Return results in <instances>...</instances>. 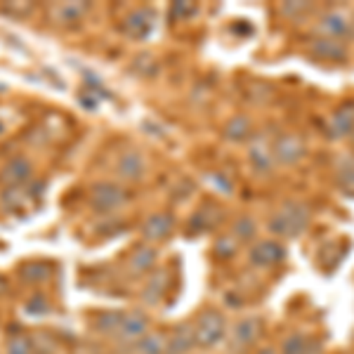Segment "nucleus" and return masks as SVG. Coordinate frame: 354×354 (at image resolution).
Segmentation results:
<instances>
[{
  "label": "nucleus",
  "instance_id": "nucleus-16",
  "mask_svg": "<svg viewBox=\"0 0 354 354\" xmlns=\"http://www.w3.org/2000/svg\"><path fill=\"white\" fill-rule=\"evenodd\" d=\"M19 277L24 283L41 286V283H45L53 277V267H50L48 262H26V265L19 267Z\"/></svg>",
  "mask_w": 354,
  "mask_h": 354
},
{
  "label": "nucleus",
  "instance_id": "nucleus-23",
  "mask_svg": "<svg viewBox=\"0 0 354 354\" xmlns=\"http://www.w3.org/2000/svg\"><path fill=\"white\" fill-rule=\"evenodd\" d=\"M24 312L31 314V317H45V314L50 312V300L45 298L43 293H33L31 298L26 300Z\"/></svg>",
  "mask_w": 354,
  "mask_h": 354
},
{
  "label": "nucleus",
  "instance_id": "nucleus-6",
  "mask_svg": "<svg viewBox=\"0 0 354 354\" xmlns=\"http://www.w3.org/2000/svg\"><path fill=\"white\" fill-rule=\"evenodd\" d=\"M31 177H33V165L26 156H12L3 165V173H0V180L8 187H24Z\"/></svg>",
  "mask_w": 354,
  "mask_h": 354
},
{
  "label": "nucleus",
  "instance_id": "nucleus-25",
  "mask_svg": "<svg viewBox=\"0 0 354 354\" xmlns=\"http://www.w3.org/2000/svg\"><path fill=\"white\" fill-rule=\"evenodd\" d=\"M234 234H236L241 241H248V239L255 236V222L250 218H239L234 222Z\"/></svg>",
  "mask_w": 354,
  "mask_h": 354
},
{
  "label": "nucleus",
  "instance_id": "nucleus-11",
  "mask_svg": "<svg viewBox=\"0 0 354 354\" xmlns=\"http://www.w3.org/2000/svg\"><path fill=\"white\" fill-rule=\"evenodd\" d=\"M248 258L255 267H274L286 258V250H283V245L277 241H262L255 245V248H250Z\"/></svg>",
  "mask_w": 354,
  "mask_h": 354
},
{
  "label": "nucleus",
  "instance_id": "nucleus-29",
  "mask_svg": "<svg viewBox=\"0 0 354 354\" xmlns=\"http://www.w3.org/2000/svg\"><path fill=\"white\" fill-rule=\"evenodd\" d=\"M194 12V8H189L187 3H175L173 10H170V15L173 17H189Z\"/></svg>",
  "mask_w": 354,
  "mask_h": 354
},
{
  "label": "nucleus",
  "instance_id": "nucleus-9",
  "mask_svg": "<svg viewBox=\"0 0 354 354\" xmlns=\"http://www.w3.org/2000/svg\"><path fill=\"white\" fill-rule=\"evenodd\" d=\"M145 170H147L145 156H142L140 151H135V149L123 151L121 156H118V161H116V175L121 177V180L135 182V180H140V177L145 175Z\"/></svg>",
  "mask_w": 354,
  "mask_h": 354
},
{
  "label": "nucleus",
  "instance_id": "nucleus-8",
  "mask_svg": "<svg viewBox=\"0 0 354 354\" xmlns=\"http://www.w3.org/2000/svg\"><path fill=\"white\" fill-rule=\"evenodd\" d=\"M168 286H170V277L165 270H156L149 274V279H147L145 288H142V302L149 307H156L158 302L165 298V293H168Z\"/></svg>",
  "mask_w": 354,
  "mask_h": 354
},
{
  "label": "nucleus",
  "instance_id": "nucleus-27",
  "mask_svg": "<svg viewBox=\"0 0 354 354\" xmlns=\"http://www.w3.org/2000/svg\"><path fill=\"white\" fill-rule=\"evenodd\" d=\"M215 253H218L220 258H232V255L236 253L234 241H232V239H220V241L215 243Z\"/></svg>",
  "mask_w": 354,
  "mask_h": 354
},
{
  "label": "nucleus",
  "instance_id": "nucleus-7",
  "mask_svg": "<svg viewBox=\"0 0 354 354\" xmlns=\"http://www.w3.org/2000/svg\"><path fill=\"white\" fill-rule=\"evenodd\" d=\"M173 227H175V220L170 218L168 213H153L145 220V225H142V236L147 239V243H158L170 236Z\"/></svg>",
  "mask_w": 354,
  "mask_h": 354
},
{
  "label": "nucleus",
  "instance_id": "nucleus-13",
  "mask_svg": "<svg viewBox=\"0 0 354 354\" xmlns=\"http://www.w3.org/2000/svg\"><path fill=\"white\" fill-rule=\"evenodd\" d=\"M153 31V12L147 8L133 10L125 19V33L135 41H145L147 36Z\"/></svg>",
  "mask_w": 354,
  "mask_h": 354
},
{
  "label": "nucleus",
  "instance_id": "nucleus-15",
  "mask_svg": "<svg viewBox=\"0 0 354 354\" xmlns=\"http://www.w3.org/2000/svg\"><path fill=\"white\" fill-rule=\"evenodd\" d=\"M130 350H135V354H165V335L161 330H147L130 345Z\"/></svg>",
  "mask_w": 354,
  "mask_h": 354
},
{
  "label": "nucleus",
  "instance_id": "nucleus-26",
  "mask_svg": "<svg viewBox=\"0 0 354 354\" xmlns=\"http://www.w3.org/2000/svg\"><path fill=\"white\" fill-rule=\"evenodd\" d=\"M85 10H88V5H62V8H57V15L66 21H76Z\"/></svg>",
  "mask_w": 354,
  "mask_h": 354
},
{
  "label": "nucleus",
  "instance_id": "nucleus-10",
  "mask_svg": "<svg viewBox=\"0 0 354 354\" xmlns=\"http://www.w3.org/2000/svg\"><path fill=\"white\" fill-rule=\"evenodd\" d=\"M196 342H194V328L192 324H180L173 328V333L165 335V354H189Z\"/></svg>",
  "mask_w": 354,
  "mask_h": 354
},
{
  "label": "nucleus",
  "instance_id": "nucleus-21",
  "mask_svg": "<svg viewBox=\"0 0 354 354\" xmlns=\"http://www.w3.org/2000/svg\"><path fill=\"white\" fill-rule=\"evenodd\" d=\"M312 352V342H307V335L302 333H293L290 338L283 342L281 354H310Z\"/></svg>",
  "mask_w": 354,
  "mask_h": 354
},
{
  "label": "nucleus",
  "instance_id": "nucleus-18",
  "mask_svg": "<svg viewBox=\"0 0 354 354\" xmlns=\"http://www.w3.org/2000/svg\"><path fill=\"white\" fill-rule=\"evenodd\" d=\"M314 53L322 59H345V48L340 45V41H333V38H324V41L314 43Z\"/></svg>",
  "mask_w": 354,
  "mask_h": 354
},
{
  "label": "nucleus",
  "instance_id": "nucleus-24",
  "mask_svg": "<svg viewBox=\"0 0 354 354\" xmlns=\"http://www.w3.org/2000/svg\"><path fill=\"white\" fill-rule=\"evenodd\" d=\"M5 354H36V345L28 338H24V335H17V338L8 342Z\"/></svg>",
  "mask_w": 354,
  "mask_h": 354
},
{
  "label": "nucleus",
  "instance_id": "nucleus-22",
  "mask_svg": "<svg viewBox=\"0 0 354 354\" xmlns=\"http://www.w3.org/2000/svg\"><path fill=\"white\" fill-rule=\"evenodd\" d=\"M121 314L123 312H100L97 314V324H95L97 330H102V333L113 338V333H116V328H118V322H121Z\"/></svg>",
  "mask_w": 354,
  "mask_h": 354
},
{
  "label": "nucleus",
  "instance_id": "nucleus-3",
  "mask_svg": "<svg viewBox=\"0 0 354 354\" xmlns=\"http://www.w3.org/2000/svg\"><path fill=\"white\" fill-rule=\"evenodd\" d=\"M125 203H128V192L118 182L102 180L95 182L90 189V205L95 213H113V210L123 208Z\"/></svg>",
  "mask_w": 354,
  "mask_h": 354
},
{
  "label": "nucleus",
  "instance_id": "nucleus-30",
  "mask_svg": "<svg viewBox=\"0 0 354 354\" xmlns=\"http://www.w3.org/2000/svg\"><path fill=\"white\" fill-rule=\"evenodd\" d=\"M5 290H8V279L0 274V295H5Z\"/></svg>",
  "mask_w": 354,
  "mask_h": 354
},
{
  "label": "nucleus",
  "instance_id": "nucleus-31",
  "mask_svg": "<svg viewBox=\"0 0 354 354\" xmlns=\"http://www.w3.org/2000/svg\"><path fill=\"white\" fill-rule=\"evenodd\" d=\"M258 354H277V352H274V350H272V347H267V350H260Z\"/></svg>",
  "mask_w": 354,
  "mask_h": 354
},
{
  "label": "nucleus",
  "instance_id": "nucleus-14",
  "mask_svg": "<svg viewBox=\"0 0 354 354\" xmlns=\"http://www.w3.org/2000/svg\"><path fill=\"white\" fill-rule=\"evenodd\" d=\"M277 156H279V161H283V163H295L305 156V145H302L295 135H283L281 140L277 142Z\"/></svg>",
  "mask_w": 354,
  "mask_h": 354
},
{
  "label": "nucleus",
  "instance_id": "nucleus-20",
  "mask_svg": "<svg viewBox=\"0 0 354 354\" xmlns=\"http://www.w3.org/2000/svg\"><path fill=\"white\" fill-rule=\"evenodd\" d=\"M250 133V121L245 116H234L230 123H227V128H225V135L230 137V140L234 142H241L245 140Z\"/></svg>",
  "mask_w": 354,
  "mask_h": 354
},
{
  "label": "nucleus",
  "instance_id": "nucleus-19",
  "mask_svg": "<svg viewBox=\"0 0 354 354\" xmlns=\"http://www.w3.org/2000/svg\"><path fill=\"white\" fill-rule=\"evenodd\" d=\"M352 128H354V104H345L333 116V137L350 133Z\"/></svg>",
  "mask_w": 354,
  "mask_h": 354
},
{
  "label": "nucleus",
  "instance_id": "nucleus-17",
  "mask_svg": "<svg viewBox=\"0 0 354 354\" xmlns=\"http://www.w3.org/2000/svg\"><path fill=\"white\" fill-rule=\"evenodd\" d=\"M319 31H326L335 38H345L347 33H352V21L347 19L345 15L340 12H330L322 19V24H319Z\"/></svg>",
  "mask_w": 354,
  "mask_h": 354
},
{
  "label": "nucleus",
  "instance_id": "nucleus-12",
  "mask_svg": "<svg viewBox=\"0 0 354 354\" xmlns=\"http://www.w3.org/2000/svg\"><path fill=\"white\" fill-rule=\"evenodd\" d=\"M156 248L151 243L137 245L133 253L128 255V270L135 274V277H145V274H151L153 267H156Z\"/></svg>",
  "mask_w": 354,
  "mask_h": 354
},
{
  "label": "nucleus",
  "instance_id": "nucleus-28",
  "mask_svg": "<svg viewBox=\"0 0 354 354\" xmlns=\"http://www.w3.org/2000/svg\"><path fill=\"white\" fill-rule=\"evenodd\" d=\"M340 185L347 194H354V168L352 170H342Z\"/></svg>",
  "mask_w": 354,
  "mask_h": 354
},
{
  "label": "nucleus",
  "instance_id": "nucleus-1",
  "mask_svg": "<svg viewBox=\"0 0 354 354\" xmlns=\"http://www.w3.org/2000/svg\"><path fill=\"white\" fill-rule=\"evenodd\" d=\"M194 328V342L201 350H213L218 347L227 335V317L220 310L210 307V310H203L196 317V322L192 324Z\"/></svg>",
  "mask_w": 354,
  "mask_h": 354
},
{
  "label": "nucleus",
  "instance_id": "nucleus-4",
  "mask_svg": "<svg viewBox=\"0 0 354 354\" xmlns=\"http://www.w3.org/2000/svg\"><path fill=\"white\" fill-rule=\"evenodd\" d=\"M260 335H262V319L250 317V319L239 322L236 326H234L232 338H230L232 354H243L248 347H253L255 342L260 340Z\"/></svg>",
  "mask_w": 354,
  "mask_h": 354
},
{
  "label": "nucleus",
  "instance_id": "nucleus-5",
  "mask_svg": "<svg viewBox=\"0 0 354 354\" xmlns=\"http://www.w3.org/2000/svg\"><path fill=\"white\" fill-rule=\"evenodd\" d=\"M149 317H147L142 310H133V312H123L121 314V322H118V328L113 333V338L125 340L133 345L135 340H140L142 335L149 330Z\"/></svg>",
  "mask_w": 354,
  "mask_h": 354
},
{
  "label": "nucleus",
  "instance_id": "nucleus-2",
  "mask_svg": "<svg viewBox=\"0 0 354 354\" xmlns=\"http://www.w3.org/2000/svg\"><path fill=\"white\" fill-rule=\"evenodd\" d=\"M307 225H310V210H307V205H302L298 201H288L272 218L270 230L274 234H279V236H298L300 232H305Z\"/></svg>",
  "mask_w": 354,
  "mask_h": 354
}]
</instances>
